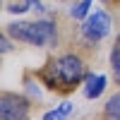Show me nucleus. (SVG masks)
Wrapping results in <instances>:
<instances>
[{
    "label": "nucleus",
    "instance_id": "f257e3e1",
    "mask_svg": "<svg viewBox=\"0 0 120 120\" xmlns=\"http://www.w3.org/2000/svg\"><path fill=\"white\" fill-rule=\"evenodd\" d=\"M41 82L48 89L55 91H72V89L86 79V70H84V60L75 55V53H65L55 60H48V65L41 70Z\"/></svg>",
    "mask_w": 120,
    "mask_h": 120
},
{
    "label": "nucleus",
    "instance_id": "f03ea898",
    "mask_svg": "<svg viewBox=\"0 0 120 120\" xmlns=\"http://www.w3.org/2000/svg\"><path fill=\"white\" fill-rule=\"evenodd\" d=\"M5 31L15 41H24L31 46H55L58 43V26L51 19L38 22H12L5 26Z\"/></svg>",
    "mask_w": 120,
    "mask_h": 120
},
{
    "label": "nucleus",
    "instance_id": "7ed1b4c3",
    "mask_svg": "<svg viewBox=\"0 0 120 120\" xmlns=\"http://www.w3.org/2000/svg\"><path fill=\"white\" fill-rule=\"evenodd\" d=\"M29 98L12 94V91H3L0 96V118L3 120H24L29 118Z\"/></svg>",
    "mask_w": 120,
    "mask_h": 120
},
{
    "label": "nucleus",
    "instance_id": "20e7f679",
    "mask_svg": "<svg viewBox=\"0 0 120 120\" xmlns=\"http://www.w3.org/2000/svg\"><path fill=\"white\" fill-rule=\"evenodd\" d=\"M84 36L89 38V41H101V38H106L108 34H111V15L103 12V10H96L94 15H89L84 19V26H82Z\"/></svg>",
    "mask_w": 120,
    "mask_h": 120
},
{
    "label": "nucleus",
    "instance_id": "39448f33",
    "mask_svg": "<svg viewBox=\"0 0 120 120\" xmlns=\"http://www.w3.org/2000/svg\"><path fill=\"white\" fill-rule=\"evenodd\" d=\"M106 82L108 79L103 75H86V86H84V96L86 98H98L103 94V89H106Z\"/></svg>",
    "mask_w": 120,
    "mask_h": 120
},
{
    "label": "nucleus",
    "instance_id": "423d86ee",
    "mask_svg": "<svg viewBox=\"0 0 120 120\" xmlns=\"http://www.w3.org/2000/svg\"><path fill=\"white\" fill-rule=\"evenodd\" d=\"M103 113H106V118L120 120V91H118V94H113V96L106 101V106H103Z\"/></svg>",
    "mask_w": 120,
    "mask_h": 120
},
{
    "label": "nucleus",
    "instance_id": "0eeeda50",
    "mask_svg": "<svg viewBox=\"0 0 120 120\" xmlns=\"http://www.w3.org/2000/svg\"><path fill=\"white\" fill-rule=\"evenodd\" d=\"M91 5H94V0H79V3L70 10V17H72V19H86Z\"/></svg>",
    "mask_w": 120,
    "mask_h": 120
},
{
    "label": "nucleus",
    "instance_id": "6e6552de",
    "mask_svg": "<svg viewBox=\"0 0 120 120\" xmlns=\"http://www.w3.org/2000/svg\"><path fill=\"white\" fill-rule=\"evenodd\" d=\"M70 111H72V103H70V101H63V103H60V106L55 108V111H48L43 118H46V120H58V118H65V115H70Z\"/></svg>",
    "mask_w": 120,
    "mask_h": 120
},
{
    "label": "nucleus",
    "instance_id": "1a4fd4ad",
    "mask_svg": "<svg viewBox=\"0 0 120 120\" xmlns=\"http://www.w3.org/2000/svg\"><path fill=\"white\" fill-rule=\"evenodd\" d=\"M111 67H113V79H115V84H120V43L111 51Z\"/></svg>",
    "mask_w": 120,
    "mask_h": 120
},
{
    "label": "nucleus",
    "instance_id": "9d476101",
    "mask_svg": "<svg viewBox=\"0 0 120 120\" xmlns=\"http://www.w3.org/2000/svg\"><path fill=\"white\" fill-rule=\"evenodd\" d=\"M26 3H29V5H31V3H34V0H26Z\"/></svg>",
    "mask_w": 120,
    "mask_h": 120
},
{
    "label": "nucleus",
    "instance_id": "9b49d317",
    "mask_svg": "<svg viewBox=\"0 0 120 120\" xmlns=\"http://www.w3.org/2000/svg\"><path fill=\"white\" fill-rule=\"evenodd\" d=\"M118 43H120V34H118Z\"/></svg>",
    "mask_w": 120,
    "mask_h": 120
}]
</instances>
